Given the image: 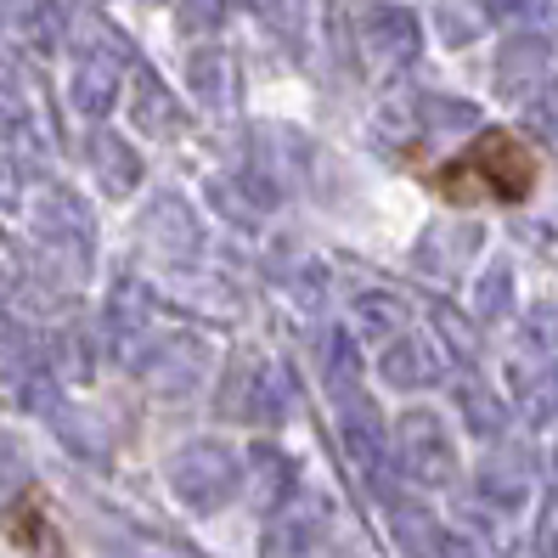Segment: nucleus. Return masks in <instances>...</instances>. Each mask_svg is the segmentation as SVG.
Wrapping results in <instances>:
<instances>
[{"mask_svg":"<svg viewBox=\"0 0 558 558\" xmlns=\"http://www.w3.org/2000/svg\"><path fill=\"white\" fill-rule=\"evenodd\" d=\"M238 474H243L238 451L209 435L175 446V457H170V490L186 513H220L226 497L238 490Z\"/></svg>","mask_w":558,"mask_h":558,"instance_id":"1","label":"nucleus"},{"mask_svg":"<svg viewBox=\"0 0 558 558\" xmlns=\"http://www.w3.org/2000/svg\"><path fill=\"white\" fill-rule=\"evenodd\" d=\"M215 407H220V417H238V423H282L288 407H293L288 373L271 367L259 350H238L232 367H226V384H220Z\"/></svg>","mask_w":558,"mask_h":558,"instance_id":"2","label":"nucleus"},{"mask_svg":"<svg viewBox=\"0 0 558 558\" xmlns=\"http://www.w3.org/2000/svg\"><path fill=\"white\" fill-rule=\"evenodd\" d=\"M136 378L153 389V396H192L204 378H209V339L204 333H186V327H175V333H158L147 344H136Z\"/></svg>","mask_w":558,"mask_h":558,"instance_id":"3","label":"nucleus"},{"mask_svg":"<svg viewBox=\"0 0 558 558\" xmlns=\"http://www.w3.org/2000/svg\"><path fill=\"white\" fill-rule=\"evenodd\" d=\"M396 463L417 485H451L457 480V440L446 429V417L429 407H412L396 423Z\"/></svg>","mask_w":558,"mask_h":558,"instance_id":"4","label":"nucleus"},{"mask_svg":"<svg viewBox=\"0 0 558 558\" xmlns=\"http://www.w3.org/2000/svg\"><path fill=\"white\" fill-rule=\"evenodd\" d=\"M35 238L46 243L51 259H62L74 277L90 266L96 254V226H90V209L74 198L69 186H46L35 198Z\"/></svg>","mask_w":558,"mask_h":558,"instance_id":"5","label":"nucleus"},{"mask_svg":"<svg viewBox=\"0 0 558 558\" xmlns=\"http://www.w3.org/2000/svg\"><path fill=\"white\" fill-rule=\"evenodd\" d=\"M327 524H333L327 497H305V490H293V497L271 513L266 542H259V558H322Z\"/></svg>","mask_w":558,"mask_h":558,"instance_id":"6","label":"nucleus"},{"mask_svg":"<svg viewBox=\"0 0 558 558\" xmlns=\"http://www.w3.org/2000/svg\"><path fill=\"white\" fill-rule=\"evenodd\" d=\"M142 243H147V254L163 259V266H186V259L204 254V220L192 215L186 198L163 192V198H153L147 215H142Z\"/></svg>","mask_w":558,"mask_h":558,"instance_id":"7","label":"nucleus"},{"mask_svg":"<svg viewBox=\"0 0 558 558\" xmlns=\"http://www.w3.org/2000/svg\"><path fill=\"white\" fill-rule=\"evenodd\" d=\"M361 51H367L373 69L401 74L423 51V28H417V17L407 7H367L361 12Z\"/></svg>","mask_w":558,"mask_h":558,"instance_id":"8","label":"nucleus"},{"mask_svg":"<svg viewBox=\"0 0 558 558\" xmlns=\"http://www.w3.org/2000/svg\"><path fill=\"white\" fill-rule=\"evenodd\" d=\"M147 322H153V288L142 277H113L108 288V305H102V339L113 355H136L142 333H147Z\"/></svg>","mask_w":558,"mask_h":558,"instance_id":"9","label":"nucleus"},{"mask_svg":"<svg viewBox=\"0 0 558 558\" xmlns=\"http://www.w3.org/2000/svg\"><path fill=\"white\" fill-rule=\"evenodd\" d=\"M480 226H469V220H457V226H429V232L417 238V248H412V266L423 271V277H457L469 266V259L480 254Z\"/></svg>","mask_w":558,"mask_h":558,"instance_id":"10","label":"nucleus"},{"mask_svg":"<svg viewBox=\"0 0 558 558\" xmlns=\"http://www.w3.org/2000/svg\"><path fill=\"white\" fill-rule=\"evenodd\" d=\"M238 480L248 485V502L266 513V519L293 497V485H300V474H293V457H288L282 446H271V440H259V446L248 451V463H243Z\"/></svg>","mask_w":558,"mask_h":558,"instance_id":"11","label":"nucleus"},{"mask_svg":"<svg viewBox=\"0 0 558 558\" xmlns=\"http://www.w3.org/2000/svg\"><path fill=\"white\" fill-rule=\"evenodd\" d=\"M85 163H90V175H96V186H102L108 198H130V192L142 186V158H136V147H130L124 136H113V130H90L85 136Z\"/></svg>","mask_w":558,"mask_h":558,"instance_id":"12","label":"nucleus"},{"mask_svg":"<svg viewBox=\"0 0 558 558\" xmlns=\"http://www.w3.org/2000/svg\"><path fill=\"white\" fill-rule=\"evenodd\" d=\"M378 373L389 389H429L440 384V350L417 333H401L378 350Z\"/></svg>","mask_w":558,"mask_h":558,"instance_id":"13","label":"nucleus"},{"mask_svg":"<svg viewBox=\"0 0 558 558\" xmlns=\"http://www.w3.org/2000/svg\"><path fill=\"white\" fill-rule=\"evenodd\" d=\"M69 102L85 119H102L119 102V62L108 51H80L74 62V80H69Z\"/></svg>","mask_w":558,"mask_h":558,"instance_id":"14","label":"nucleus"},{"mask_svg":"<svg viewBox=\"0 0 558 558\" xmlns=\"http://www.w3.org/2000/svg\"><path fill=\"white\" fill-rule=\"evenodd\" d=\"M130 119L142 136H175L181 130V102L153 69H136V80H130Z\"/></svg>","mask_w":558,"mask_h":558,"instance_id":"15","label":"nucleus"},{"mask_svg":"<svg viewBox=\"0 0 558 558\" xmlns=\"http://www.w3.org/2000/svg\"><path fill=\"white\" fill-rule=\"evenodd\" d=\"M46 373H51V367H46L40 339L28 333V327H23L17 316L0 311V378H7V384L17 389V396H23V389L35 384V378H46Z\"/></svg>","mask_w":558,"mask_h":558,"instance_id":"16","label":"nucleus"},{"mask_svg":"<svg viewBox=\"0 0 558 558\" xmlns=\"http://www.w3.org/2000/svg\"><path fill=\"white\" fill-rule=\"evenodd\" d=\"M339 435H344V451L355 457V469L367 480H378V469H384V423H378V407L367 396L339 407Z\"/></svg>","mask_w":558,"mask_h":558,"instance_id":"17","label":"nucleus"},{"mask_svg":"<svg viewBox=\"0 0 558 558\" xmlns=\"http://www.w3.org/2000/svg\"><path fill=\"white\" fill-rule=\"evenodd\" d=\"M316 350H322V384H327V396H333V407H350V401L367 396V389H361V355H355V339L344 327H327Z\"/></svg>","mask_w":558,"mask_h":558,"instance_id":"18","label":"nucleus"},{"mask_svg":"<svg viewBox=\"0 0 558 558\" xmlns=\"http://www.w3.org/2000/svg\"><path fill=\"white\" fill-rule=\"evenodd\" d=\"M40 417H51L57 440L69 446L80 463H108V435H102V423H96L90 412H80V407H69L62 396H51V401L40 407Z\"/></svg>","mask_w":558,"mask_h":558,"instance_id":"19","label":"nucleus"},{"mask_svg":"<svg viewBox=\"0 0 558 558\" xmlns=\"http://www.w3.org/2000/svg\"><path fill=\"white\" fill-rule=\"evenodd\" d=\"M542 80H547V40H536V35L508 40L502 57H497V90L502 96H531Z\"/></svg>","mask_w":558,"mask_h":558,"instance_id":"20","label":"nucleus"},{"mask_svg":"<svg viewBox=\"0 0 558 558\" xmlns=\"http://www.w3.org/2000/svg\"><path fill=\"white\" fill-rule=\"evenodd\" d=\"M384 502H389V531H396L407 558H435L440 553L446 531H440V519L429 508H423V502H401V497H384Z\"/></svg>","mask_w":558,"mask_h":558,"instance_id":"21","label":"nucleus"},{"mask_svg":"<svg viewBox=\"0 0 558 558\" xmlns=\"http://www.w3.org/2000/svg\"><path fill=\"white\" fill-rule=\"evenodd\" d=\"M186 90L198 96L204 108H226L232 102V90H238V69H232V57L204 46V51H192L186 57Z\"/></svg>","mask_w":558,"mask_h":558,"instance_id":"22","label":"nucleus"},{"mask_svg":"<svg viewBox=\"0 0 558 558\" xmlns=\"http://www.w3.org/2000/svg\"><path fill=\"white\" fill-rule=\"evenodd\" d=\"M480 497L490 508H519L524 497H531V469H524V457L513 451H497V457H485V469H480Z\"/></svg>","mask_w":558,"mask_h":558,"instance_id":"23","label":"nucleus"},{"mask_svg":"<svg viewBox=\"0 0 558 558\" xmlns=\"http://www.w3.org/2000/svg\"><path fill=\"white\" fill-rule=\"evenodd\" d=\"M407 322H412V311H407V300L401 293H389V288H367V293H355V327L367 339H401L407 333Z\"/></svg>","mask_w":558,"mask_h":558,"instance_id":"24","label":"nucleus"},{"mask_svg":"<svg viewBox=\"0 0 558 558\" xmlns=\"http://www.w3.org/2000/svg\"><path fill=\"white\" fill-rule=\"evenodd\" d=\"M480 170L497 181V192L519 198V192L531 186V153H524L513 136H485L480 142Z\"/></svg>","mask_w":558,"mask_h":558,"instance_id":"25","label":"nucleus"},{"mask_svg":"<svg viewBox=\"0 0 558 558\" xmlns=\"http://www.w3.org/2000/svg\"><path fill=\"white\" fill-rule=\"evenodd\" d=\"M435 28L451 51H463L490 28V12H485V0H435Z\"/></svg>","mask_w":558,"mask_h":558,"instance_id":"26","label":"nucleus"},{"mask_svg":"<svg viewBox=\"0 0 558 558\" xmlns=\"http://www.w3.org/2000/svg\"><path fill=\"white\" fill-rule=\"evenodd\" d=\"M457 407H463V423H469L480 440H497V435L508 429V407L490 396L480 378H463V384H457Z\"/></svg>","mask_w":558,"mask_h":558,"instance_id":"27","label":"nucleus"},{"mask_svg":"<svg viewBox=\"0 0 558 558\" xmlns=\"http://www.w3.org/2000/svg\"><path fill=\"white\" fill-rule=\"evenodd\" d=\"M108 547H113V558H204L186 542H170L158 531H136V524H108Z\"/></svg>","mask_w":558,"mask_h":558,"instance_id":"28","label":"nucleus"},{"mask_svg":"<svg viewBox=\"0 0 558 558\" xmlns=\"http://www.w3.org/2000/svg\"><path fill=\"white\" fill-rule=\"evenodd\" d=\"M480 124V108L474 102H457V96H417V130H435V136H463V130Z\"/></svg>","mask_w":558,"mask_h":558,"instance_id":"29","label":"nucleus"},{"mask_svg":"<svg viewBox=\"0 0 558 558\" xmlns=\"http://www.w3.org/2000/svg\"><path fill=\"white\" fill-rule=\"evenodd\" d=\"M7 7H12V23H17V35H23L28 46H40V51L57 46V35H62L57 0H7Z\"/></svg>","mask_w":558,"mask_h":558,"instance_id":"30","label":"nucleus"},{"mask_svg":"<svg viewBox=\"0 0 558 558\" xmlns=\"http://www.w3.org/2000/svg\"><path fill=\"white\" fill-rule=\"evenodd\" d=\"M508 311H513V271L497 259V266H485L474 277V316L480 322H508Z\"/></svg>","mask_w":558,"mask_h":558,"instance_id":"31","label":"nucleus"},{"mask_svg":"<svg viewBox=\"0 0 558 558\" xmlns=\"http://www.w3.org/2000/svg\"><path fill=\"white\" fill-rule=\"evenodd\" d=\"M254 12H259V23H266L288 51L305 46V12H311L305 0H254Z\"/></svg>","mask_w":558,"mask_h":558,"instance_id":"32","label":"nucleus"},{"mask_svg":"<svg viewBox=\"0 0 558 558\" xmlns=\"http://www.w3.org/2000/svg\"><path fill=\"white\" fill-rule=\"evenodd\" d=\"M519 412L531 423H553L558 417V367H542L519 384Z\"/></svg>","mask_w":558,"mask_h":558,"instance_id":"33","label":"nucleus"},{"mask_svg":"<svg viewBox=\"0 0 558 558\" xmlns=\"http://www.w3.org/2000/svg\"><path fill=\"white\" fill-rule=\"evenodd\" d=\"M524 130L542 142H558V74H547L531 96H524Z\"/></svg>","mask_w":558,"mask_h":558,"instance_id":"34","label":"nucleus"},{"mask_svg":"<svg viewBox=\"0 0 558 558\" xmlns=\"http://www.w3.org/2000/svg\"><path fill=\"white\" fill-rule=\"evenodd\" d=\"M485 12L513 23V28H553L558 23V0H485Z\"/></svg>","mask_w":558,"mask_h":558,"instance_id":"35","label":"nucleus"},{"mask_svg":"<svg viewBox=\"0 0 558 558\" xmlns=\"http://www.w3.org/2000/svg\"><path fill=\"white\" fill-rule=\"evenodd\" d=\"M23 485H28V451H23V440L0 435V508L17 502Z\"/></svg>","mask_w":558,"mask_h":558,"instance_id":"36","label":"nucleus"},{"mask_svg":"<svg viewBox=\"0 0 558 558\" xmlns=\"http://www.w3.org/2000/svg\"><path fill=\"white\" fill-rule=\"evenodd\" d=\"M35 136V119H28V102L12 90V85H0V142H28Z\"/></svg>","mask_w":558,"mask_h":558,"instance_id":"37","label":"nucleus"},{"mask_svg":"<svg viewBox=\"0 0 558 558\" xmlns=\"http://www.w3.org/2000/svg\"><path fill=\"white\" fill-rule=\"evenodd\" d=\"M412 130H417V102H389V108L378 113V142H384V147L412 142Z\"/></svg>","mask_w":558,"mask_h":558,"instance_id":"38","label":"nucleus"},{"mask_svg":"<svg viewBox=\"0 0 558 558\" xmlns=\"http://www.w3.org/2000/svg\"><path fill=\"white\" fill-rule=\"evenodd\" d=\"M181 35H215L226 17V0H181Z\"/></svg>","mask_w":558,"mask_h":558,"instance_id":"39","label":"nucleus"},{"mask_svg":"<svg viewBox=\"0 0 558 558\" xmlns=\"http://www.w3.org/2000/svg\"><path fill=\"white\" fill-rule=\"evenodd\" d=\"M536 558H558V497H547L536 513Z\"/></svg>","mask_w":558,"mask_h":558,"instance_id":"40","label":"nucleus"},{"mask_svg":"<svg viewBox=\"0 0 558 558\" xmlns=\"http://www.w3.org/2000/svg\"><path fill=\"white\" fill-rule=\"evenodd\" d=\"M23 204V163L0 153V209H17Z\"/></svg>","mask_w":558,"mask_h":558,"instance_id":"41","label":"nucleus"},{"mask_svg":"<svg viewBox=\"0 0 558 558\" xmlns=\"http://www.w3.org/2000/svg\"><path fill=\"white\" fill-rule=\"evenodd\" d=\"M553 339H558V311L536 305L531 322H524V344H536V350H542V344H553Z\"/></svg>","mask_w":558,"mask_h":558,"instance_id":"42","label":"nucleus"},{"mask_svg":"<svg viewBox=\"0 0 558 558\" xmlns=\"http://www.w3.org/2000/svg\"><path fill=\"white\" fill-rule=\"evenodd\" d=\"M435 558H480V553H474V547H469V542H463V536H446V542H440V553H435Z\"/></svg>","mask_w":558,"mask_h":558,"instance_id":"43","label":"nucleus"},{"mask_svg":"<svg viewBox=\"0 0 558 558\" xmlns=\"http://www.w3.org/2000/svg\"><path fill=\"white\" fill-rule=\"evenodd\" d=\"M0 311H7V282H0Z\"/></svg>","mask_w":558,"mask_h":558,"instance_id":"44","label":"nucleus"},{"mask_svg":"<svg viewBox=\"0 0 558 558\" xmlns=\"http://www.w3.org/2000/svg\"><path fill=\"white\" fill-rule=\"evenodd\" d=\"M553 474H558V446H553Z\"/></svg>","mask_w":558,"mask_h":558,"instance_id":"45","label":"nucleus"},{"mask_svg":"<svg viewBox=\"0 0 558 558\" xmlns=\"http://www.w3.org/2000/svg\"><path fill=\"white\" fill-rule=\"evenodd\" d=\"M0 23H7V0H0Z\"/></svg>","mask_w":558,"mask_h":558,"instance_id":"46","label":"nucleus"},{"mask_svg":"<svg viewBox=\"0 0 558 558\" xmlns=\"http://www.w3.org/2000/svg\"><path fill=\"white\" fill-rule=\"evenodd\" d=\"M153 7H158V0H153Z\"/></svg>","mask_w":558,"mask_h":558,"instance_id":"47","label":"nucleus"}]
</instances>
